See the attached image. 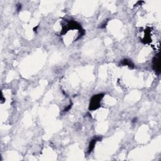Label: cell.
<instances>
[{"mask_svg":"<svg viewBox=\"0 0 161 161\" xmlns=\"http://www.w3.org/2000/svg\"><path fill=\"white\" fill-rule=\"evenodd\" d=\"M104 97V94H98L94 95L91 98L89 103V110H95L100 107V101Z\"/></svg>","mask_w":161,"mask_h":161,"instance_id":"cell-1","label":"cell"},{"mask_svg":"<svg viewBox=\"0 0 161 161\" xmlns=\"http://www.w3.org/2000/svg\"><path fill=\"white\" fill-rule=\"evenodd\" d=\"M153 69L158 74L160 73V64L159 55L156 56L153 59Z\"/></svg>","mask_w":161,"mask_h":161,"instance_id":"cell-2","label":"cell"},{"mask_svg":"<svg viewBox=\"0 0 161 161\" xmlns=\"http://www.w3.org/2000/svg\"><path fill=\"white\" fill-rule=\"evenodd\" d=\"M101 140V137H96V138H94V139H93L91 141L89 145V148H88V152H89V153H90V152L93 150L96 142L100 141Z\"/></svg>","mask_w":161,"mask_h":161,"instance_id":"cell-3","label":"cell"},{"mask_svg":"<svg viewBox=\"0 0 161 161\" xmlns=\"http://www.w3.org/2000/svg\"><path fill=\"white\" fill-rule=\"evenodd\" d=\"M121 64L123 65V66H128L129 67L132 69L134 68V67H135L133 63L130 60L127 59H125L123 60V61H121Z\"/></svg>","mask_w":161,"mask_h":161,"instance_id":"cell-4","label":"cell"},{"mask_svg":"<svg viewBox=\"0 0 161 161\" xmlns=\"http://www.w3.org/2000/svg\"><path fill=\"white\" fill-rule=\"evenodd\" d=\"M71 107H72V104H70V105H69L68 106H67V108H66L64 110V111H67L68 110H69L71 108Z\"/></svg>","mask_w":161,"mask_h":161,"instance_id":"cell-5","label":"cell"},{"mask_svg":"<svg viewBox=\"0 0 161 161\" xmlns=\"http://www.w3.org/2000/svg\"><path fill=\"white\" fill-rule=\"evenodd\" d=\"M21 8H22V6H21V5H18V6H17V10L19 12V11L21 10Z\"/></svg>","mask_w":161,"mask_h":161,"instance_id":"cell-6","label":"cell"},{"mask_svg":"<svg viewBox=\"0 0 161 161\" xmlns=\"http://www.w3.org/2000/svg\"><path fill=\"white\" fill-rule=\"evenodd\" d=\"M137 119L136 118H135L133 119V121H132V122L133 123H134V122H136V121H137Z\"/></svg>","mask_w":161,"mask_h":161,"instance_id":"cell-7","label":"cell"}]
</instances>
